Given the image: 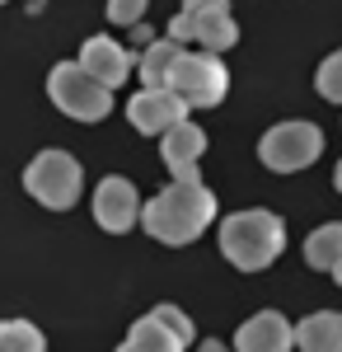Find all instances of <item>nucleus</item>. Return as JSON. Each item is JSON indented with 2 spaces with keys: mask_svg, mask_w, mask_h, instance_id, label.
<instances>
[{
  "mask_svg": "<svg viewBox=\"0 0 342 352\" xmlns=\"http://www.w3.org/2000/svg\"><path fill=\"white\" fill-rule=\"evenodd\" d=\"M216 221V192L197 179V184H169L164 192H155L150 202H141V226L146 235L159 244H192L202 230Z\"/></svg>",
  "mask_w": 342,
  "mask_h": 352,
  "instance_id": "obj_1",
  "label": "nucleus"
},
{
  "mask_svg": "<svg viewBox=\"0 0 342 352\" xmlns=\"http://www.w3.org/2000/svg\"><path fill=\"white\" fill-rule=\"evenodd\" d=\"M286 249V221L277 212H235L220 221V254L225 263H235L239 272H258L267 263H277Z\"/></svg>",
  "mask_w": 342,
  "mask_h": 352,
  "instance_id": "obj_2",
  "label": "nucleus"
},
{
  "mask_svg": "<svg viewBox=\"0 0 342 352\" xmlns=\"http://www.w3.org/2000/svg\"><path fill=\"white\" fill-rule=\"evenodd\" d=\"M47 94H52V104L66 118H76V122H99L113 113V89L99 85L80 61H61L52 66V76H47Z\"/></svg>",
  "mask_w": 342,
  "mask_h": 352,
  "instance_id": "obj_3",
  "label": "nucleus"
},
{
  "mask_svg": "<svg viewBox=\"0 0 342 352\" xmlns=\"http://www.w3.org/2000/svg\"><path fill=\"white\" fill-rule=\"evenodd\" d=\"M174 43H202L207 52H225L239 43V24L230 14V0H183V10L169 24Z\"/></svg>",
  "mask_w": 342,
  "mask_h": 352,
  "instance_id": "obj_4",
  "label": "nucleus"
},
{
  "mask_svg": "<svg viewBox=\"0 0 342 352\" xmlns=\"http://www.w3.org/2000/svg\"><path fill=\"white\" fill-rule=\"evenodd\" d=\"M169 89L187 109H216L225 99V89H230L220 52H179L174 71H169Z\"/></svg>",
  "mask_w": 342,
  "mask_h": 352,
  "instance_id": "obj_5",
  "label": "nucleus"
},
{
  "mask_svg": "<svg viewBox=\"0 0 342 352\" xmlns=\"http://www.w3.org/2000/svg\"><path fill=\"white\" fill-rule=\"evenodd\" d=\"M80 184H84V174H80V164H76L71 151H38L24 169V188L33 192L43 207H52V212L76 207Z\"/></svg>",
  "mask_w": 342,
  "mask_h": 352,
  "instance_id": "obj_6",
  "label": "nucleus"
},
{
  "mask_svg": "<svg viewBox=\"0 0 342 352\" xmlns=\"http://www.w3.org/2000/svg\"><path fill=\"white\" fill-rule=\"evenodd\" d=\"M319 151H323V132H319L315 122H277L272 132L258 141V160L272 169V174H295V169H305V164L319 160Z\"/></svg>",
  "mask_w": 342,
  "mask_h": 352,
  "instance_id": "obj_7",
  "label": "nucleus"
},
{
  "mask_svg": "<svg viewBox=\"0 0 342 352\" xmlns=\"http://www.w3.org/2000/svg\"><path fill=\"white\" fill-rule=\"evenodd\" d=\"M94 221L104 226L108 235H127L141 221V192L132 188V179L108 174L104 184L94 188Z\"/></svg>",
  "mask_w": 342,
  "mask_h": 352,
  "instance_id": "obj_8",
  "label": "nucleus"
},
{
  "mask_svg": "<svg viewBox=\"0 0 342 352\" xmlns=\"http://www.w3.org/2000/svg\"><path fill=\"white\" fill-rule=\"evenodd\" d=\"M127 118H132V127L141 136H164L174 122L187 118V104L174 89H141V94H132V104H127Z\"/></svg>",
  "mask_w": 342,
  "mask_h": 352,
  "instance_id": "obj_9",
  "label": "nucleus"
},
{
  "mask_svg": "<svg viewBox=\"0 0 342 352\" xmlns=\"http://www.w3.org/2000/svg\"><path fill=\"white\" fill-rule=\"evenodd\" d=\"M159 151H164V164H169V174L179 179V184H197V160H202V151H207V132L202 127H192V122H174L164 141H159Z\"/></svg>",
  "mask_w": 342,
  "mask_h": 352,
  "instance_id": "obj_10",
  "label": "nucleus"
},
{
  "mask_svg": "<svg viewBox=\"0 0 342 352\" xmlns=\"http://www.w3.org/2000/svg\"><path fill=\"white\" fill-rule=\"evenodd\" d=\"M290 348H295V329H290L286 315H277V310L249 315L235 333V352H290Z\"/></svg>",
  "mask_w": 342,
  "mask_h": 352,
  "instance_id": "obj_11",
  "label": "nucleus"
},
{
  "mask_svg": "<svg viewBox=\"0 0 342 352\" xmlns=\"http://www.w3.org/2000/svg\"><path fill=\"white\" fill-rule=\"evenodd\" d=\"M80 66L94 76L99 85H108V89H117V85L132 76V52L122 47V43H113V38H84V47H80Z\"/></svg>",
  "mask_w": 342,
  "mask_h": 352,
  "instance_id": "obj_12",
  "label": "nucleus"
},
{
  "mask_svg": "<svg viewBox=\"0 0 342 352\" xmlns=\"http://www.w3.org/2000/svg\"><path fill=\"white\" fill-rule=\"evenodd\" d=\"M295 348L300 352H342V315L338 310H319L310 320L295 324Z\"/></svg>",
  "mask_w": 342,
  "mask_h": 352,
  "instance_id": "obj_13",
  "label": "nucleus"
},
{
  "mask_svg": "<svg viewBox=\"0 0 342 352\" xmlns=\"http://www.w3.org/2000/svg\"><path fill=\"white\" fill-rule=\"evenodd\" d=\"M183 348H187L183 338H179V333H174V329L150 310V315H141V320L132 324L127 343H122L117 352H183Z\"/></svg>",
  "mask_w": 342,
  "mask_h": 352,
  "instance_id": "obj_14",
  "label": "nucleus"
},
{
  "mask_svg": "<svg viewBox=\"0 0 342 352\" xmlns=\"http://www.w3.org/2000/svg\"><path fill=\"white\" fill-rule=\"evenodd\" d=\"M183 52V43H174V38H155L146 56H141V85L146 89H169V71H174V61Z\"/></svg>",
  "mask_w": 342,
  "mask_h": 352,
  "instance_id": "obj_15",
  "label": "nucleus"
},
{
  "mask_svg": "<svg viewBox=\"0 0 342 352\" xmlns=\"http://www.w3.org/2000/svg\"><path fill=\"white\" fill-rule=\"evenodd\" d=\"M305 263L319 272H333V263H342V221L319 226L315 235L305 240Z\"/></svg>",
  "mask_w": 342,
  "mask_h": 352,
  "instance_id": "obj_16",
  "label": "nucleus"
},
{
  "mask_svg": "<svg viewBox=\"0 0 342 352\" xmlns=\"http://www.w3.org/2000/svg\"><path fill=\"white\" fill-rule=\"evenodd\" d=\"M0 352H47V338L28 320H0Z\"/></svg>",
  "mask_w": 342,
  "mask_h": 352,
  "instance_id": "obj_17",
  "label": "nucleus"
},
{
  "mask_svg": "<svg viewBox=\"0 0 342 352\" xmlns=\"http://www.w3.org/2000/svg\"><path fill=\"white\" fill-rule=\"evenodd\" d=\"M315 85H319V94H323L328 104H342V52H333V56L319 61Z\"/></svg>",
  "mask_w": 342,
  "mask_h": 352,
  "instance_id": "obj_18",
  "label": "nucleus"
},
{
  "mask_svg": "<svg viewBox=\"0 0 342 352\" xmlns=\"http://www.w3.org/2000/svg\"><path fill=\"white\" fill-rule=\"evenodd\" d=\"M141 14H146V0H108L113 24H141Z\"/></svg>",
  "mask_w": 342,
  "mask_h": 352,
  "instance_id": "obj_19",
  "label": "nucleus"
},
{
  "mask_svg": "<svg viewBox=\"0 0 342 352\" xmlns=\"http://www.w3.org/2000/svg\"><path fill=\"white\" fill-rule=\"evenodd\" d=\"M155 315H159V320H164L169 329H174V333H179L183 343H192V320H187L179 305H155Z\"/></svg>",
  "mask_w": 342,
  "mask_h": 352,
  "instance_id": "obj_20",
  "label": "nucleus"
},
{
  "mask_svg": "<svg viewBox=\"0 0 342 352\" xmlns=\"http://www.w3.org/2000/svg\"><path fill=\"white\" fill-rule=\"evenodd\" d=\"M202 352H225V343H216V338H207V343H202Z\"/></svg>",
  "mask_w": 342,
  "mask_h": 352,
  "instance_id": "obj_21",
  "label": "nucleus"
},
{
  "mask_svg": "<svg viewBox=\"0 0 342 352\" xmlns=\"http://www.w3.org/2000/svg\"><path fill=\"white\" fill-rule=\"evenodd\" d=\"M333 188L342 192V160H338V169H333Z\"/></svg>",
  "mask_w": 342,
  "mask_h": 352,
  "instance_id": "obj_22",
  "label": "nucleus"
},
{
  "mask_svg": "<svg viewBox=\"0 0 342 352\" xmlns=\"http://www.w3.org/2000/svg\"><path fill=\"white\" fill-rule=\"evenodd\" d=\"M333 282H338V287H342V263H333Z\"/></svg>",
  "mask_w": 342,
  "mask_h": 352,
  "instance_id": "obj_23",
  "label": "nucleus"
},
{
  "mask_svg": "<svg viewBox=\"0 0 342 352\" xmlns=\"http://www.w3.org/2000/svg\"><path fill=\"white\" fill-rule=\"evenodd\" d=\"M0 5H5V0H0Z\"/></svg>",
  "mask_w": 342,
  "mask_h": 352,
  "instance_id": "obj_24",
  "label": "nucleus"
}]
</instances>
